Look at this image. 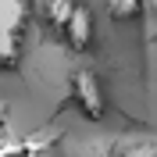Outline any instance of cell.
<instances>
[{
  "mask_svg": "<svg viewBox=\"0 0 157 157\" xmlns=\"http://www.w3.org/2000/svg\"><path fill=\"white\" fill-rule=\"evenodd\" d=\"M32 21V0H0V71L18 64L21 36Z\"/></svg>",
  "mask_w": 157,
  "mask_h": 157,
  "instance_id": "6da1fadb",
  "label": "cell"
},
{
  "mask_svg": "<svg viewBox=\"0 0 157 157\" xmlns=\"http://www.w3.org/2000/svg\"><path fill=\"white\" fill-rule=\"evenodd\" d=\"M71 97H75V107L89 118V121H100L107 104H104V89H100V78L89 68H78L71 75Z\"/></svg>",
  "mask_w": 157,
  "mask_h": 157,
  "instance_id": "7a4b0ae2",
  "label": "cell"
},
{
  "mask_svg": "<svg viewBox=\"0 0 157 157\" xmlns=\"http://www.w3.org/2000/svg\"><path fill=\"white\" fill-rule=\"evenodd\" d=\"M57 32L64 36V43H68L71 54H86V50L93 47V36H97V25H93V11H89V4L75 0L71 14L64 18V25H61Z\"/></svg>",
  "mask_w": 157,
  "mask_h": 157,
  "instance_id": "3957f363",
  "label": "cell"
},
{
  "mask_svg": "<svg viewBox=\"0 0 157 157\" xmlns=\"http://www.w3.org/2000/svg\"><path fill=\"white\" fill-rule=\"evenodd\" d=\"M104 4H107V14L114 21H136L147 11V0H104Z\"/></svg>",
  "mask_w": 157,
  "mask_h": 157,
  "instance_id": "277c9868",
  "label": "cell"
},
{
  "mask_svg": "<svg viewBox=\"0 0 157 157\" xmlns=\"http://www.w3.org/2000/svg\"><path fill=\"white\" fill-rule=\"evenodd\" d=\"M71 7H75V0H47V11H43L47 25H50V29H61L64 18L71 14Z\"/></svg>",
  "mask_w": 157,
  "mask_h": 157,
  "instance_id": "5b68a950",
  "label": "cell"
},
{
  "mask_svg": "<svg viewBox=\"0 0 157 157\" xmlns=\"http://www.w3.org/2000/svg\"><path fill=\"white\" fill-rule=\"evenodd\" d=\"M0 157H32V154H29V143L25 139L0 136Z\"/></svg>",
  "mask_w": 157,
  "mask_h": 157,
  "instance_id": "8992f818",
  "label": "cell"
},
{
  "mask_svg": "<svg viewBox=\"0 0 157 157\" xmlns=\"http://www.w3.org/2000/svg\"><path fill=\"white\" fill-rule=\"evenodd\" d=\"M4 114H7V104H4V97H0V125H4Z\"/></svg>",
  "mask_w": 157,
  "mask_h": 157,
  "instance_id": "52a82bcc",
  "label": "cell"
}]
</instances>
